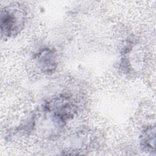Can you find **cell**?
<instances>
[{"label": "cell", "instance_id": "6da1fadb", "mask_svg": "<svg viewBox=\"0 0 156 156\" xmlns=\"http://www.w3.org/2000/svg\"><path fill=\"white\" fill-rule=\"evenodd\" d=\"M20 12L15 9H6L1 13V30L4 35L13 34L19 29L20 25Z\"/></svg>", "mask_w": 156, "mask_h": 156}]
</instances>
